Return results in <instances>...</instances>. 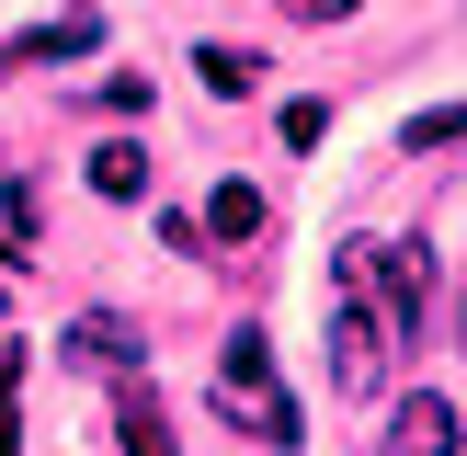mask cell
I'll list each match as a JSON object with an SVG mask.
<instances>
[{"label":"cell","instance_id":"277c9868","mask_svg":"<svg viewBox=\"0 0 467 456\" xmlns=\"http://www.w3.org/2000/svg\"><path fill=\"white\" fill-rule=\"evenodd\" d=\"M217 410H228V433H251V445H274V456L308 445V422H296L285 388H217Z\"/></svg>","mask_w":467,"mask_h":456},{"label":"cell","instance_id":"8fae6325","mask_svg":"<svg viewBox=\"0 0 467 456\" xmlns=\"http://www.w3.org/2000/svg\"><path fill=\"white\" fill-rule=\"evenodd\" d=\"M194 80L240 103V91H263V57H251V46H194Z\"/></svg>","mask_w":467,"mask_h":456},{"label":"cell","instance_id":"7c38bea8","mask_svg":"<svg viewBox=\"0 0 467 456\" xmlns=\"http://www.w3.org/2000/svg\"><path fill=\"white\" fill-rule=\"evenodd\" d=\"M410 149H467V103H433V114H410Z\"/></svg>","mask_w":467,"mask_h":456},{"label":"cell","instance_id":"6da1fadb","mask_svg":"<svg viewBox=\"0 0 467 456\" xmlns=\"http://www.w3.org/2000/svg\"><path fill=\"white\" fill-rule=\"evenodd\" d=\"M400 319L377 308V285H342V308H331V388L342 399H377L388 377H400Z\"/></svg>","mask_w":467,"mask_h":456},{"label":"cell","instance_id":"ba28073f","mask_svg":"<svg viewBox=\"0 0 467 456\" xmlns=\"http://www.w3.org/2000/svg\"><path fill=\"white\" fill-rule=\"evenodd\" d=\"M91 194L137 205V194H149V149H137V137H103V149H91Z\"/></svg>","mask_w":467,"mask_h":456},{"label":"cell","instance_id":"52a82bcc","mask_svg":"<svg viewBox=\"0 0 467 456\" xmlns=\"http://www.w3.org/2000/svg\"><path fill=\"white\" fill-rule=\"evenodd\" d=\"M205 240H217V251L263 240V182H217V194H205Z\"/></svg>","mask_w":467,"mask_h":456},{"label":"cell","instance_id":"9a60e30c","mask_svg":"<svg viewBox=\"0 0 467 456\" xmlns=\"http://www.w3.org/2000/svg\"><path fill=\"white\" fill-rule=\"evenodd\" d=\"M0 456H23V433H12V399H0Z\"/></svg>","mask_w":467,"mask_h":456},{"label":"cell","instance_id":"4fadbf2b","mask_svg":"<svg viewBox=\"0 0 467 456\" xmlns=\"http://www.w3.org/2000/svg\"><path fill=\"white\" fill-rule=\"evenodd\" d=\"M274 126H285V149H319V137H331V103H285Z\"/></svg>","mask_w":467,"mask_h":456},{"label":"cell","instance_id":"3957f363","mask_svg":"<svg viewBox=\"0 0 467 456\" xmlns=\"http://www.w3.org/2000/svg\"><path fill=\"white\" fill-rule=\"evenodd\" d=\"M80 377H137V354H149V331H137L126 308H91V319H68V342H57Z\"/></svg>","mask_w":467,"mask_h":456},{"label":"cell","instance_id":"8992f818","mask_svg":"<svg viewBox=\"0 0 467 456\" xmlns=\"http://www.w3.org/2000/svg\"><path fill=\"white\" fill-rule=\"evenodd\" d=\"M114 445L126 456H171V410H160L137 377H114Z\"/></svg>","mask_w":467,"mask_h":456},{"label":"cell","instance_id":"5bb4252c","mask_svg":"<svg viewBox=\"0 0 467 456\" xmlns=\"http://www.w3.org/2000/svg\"><path fill=\"white\" fill-rule=\"evenodd\" d=\"M296 23H342V12H365V0H285Z\"/></svg>","mask_w":467,"mask_h":456},{"label":"cell","instance_id":"7a4b0ae2","mask_svg":"<svg viewBox=\"0 0 467 456\" xmlns=\"http://www.w3.org/2000/svg\"><path fill=\"white\" fill-rule=\"evenodd\" d=\"M377 308L400 319V342H422L433 331V240H377Z\"/></svg>","mask_w":467,"mask_h":456},{"label":"cell","instance_id":"2e32d148","mask_svg":"<svg viewBox=\"0 0 467 456\" xmlns=\"http://www.w3.org/2000/svg\"><path fill=\"white\" fill-rule=\"evenodd\" d=\"M456 331H467V308H456Z\"/></svg>","mask_w":467,"mask_h":456},{"label":"cell","instance_id":"5b68a950","mask_svg":"<svg viewBox=\"0 0 467 456\" xmlns=\"http://www.w3.org/2000/svg\"><path fill=\"white\" fill-rule=\"evenodd\" d=\"M388 456H456V399H445V388L388 399Z\"/></svg>","mask_w":467,"mask_h":456},{"label":"cell","instance_id":"30bf717a","mask_svg":"<svg viewBox=\"0 0 467 456\" xmlns=\"http://www.w3.org/2000/svg\"><path fill=\"white\" fill-rule=\"evenodd\" d=\"M217 388H274V342H263V319H240V331H228V354H217Z\"/></svg>","mask_w":467,"mask_h":456},{"label":"cell","instance_id":"9c48e42d","mask_svg":"<svg viewBox=\"0 0 467 456\" xmlns=\"http://www.w3.org/2000/svg\"><path fill=\"white\" fill-rule=\"evenodd\" d=\"M91 46H103V23H91V12H68V23H46V35H23L12 57H23V68H68V57H91Z\"/></svg>","mask_w":467,"mask_h":456}]
</instances>
